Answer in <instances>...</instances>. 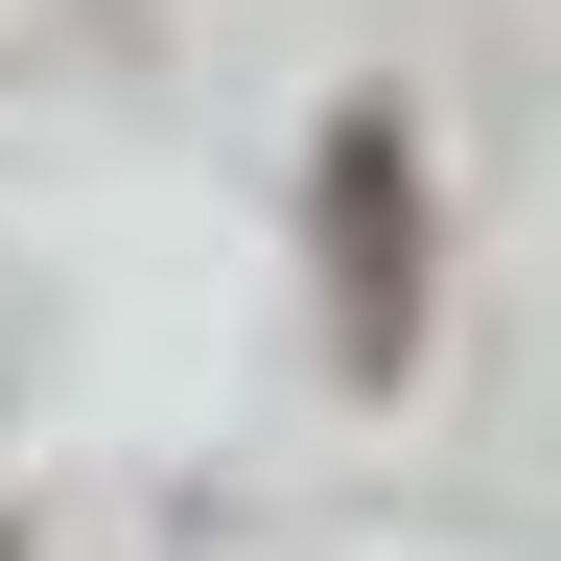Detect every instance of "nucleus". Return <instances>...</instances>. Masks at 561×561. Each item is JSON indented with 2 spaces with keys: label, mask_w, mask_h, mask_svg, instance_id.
Listing matches in <instances>:
<instances>
[{
  "label": "nucleus",
  "mask_w": 561,
  "mask_h": 561,
  "mask_svg": "<svg viewBox=\"0 0 561 561\" xmlns=\"http://www.w3.org/2000/svg\"><path fill=\"white\" fill-rule=\"evenodd\" d=\"M328 280H351V375H398V328H421V164H398V117L328 140Z\"/></svg>",
  "instance_id": "f257e3e1"
}]
</instances>
